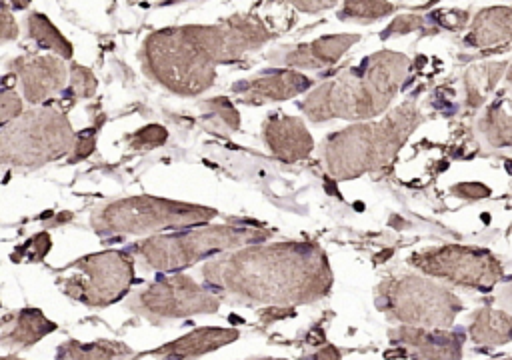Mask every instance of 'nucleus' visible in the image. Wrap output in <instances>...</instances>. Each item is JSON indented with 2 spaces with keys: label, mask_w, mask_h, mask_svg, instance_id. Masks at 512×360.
I'll return each instance as SVG.
<instances>
[{
  "label": "nucleus",
  "mask_w": 512,
  "mask_h": 360,
  "mask_svg": "<svg viewBox=\"0 0 512 360\" xmlns=\"http://www.w3.org/2000/svg\"><path fill=\"white\" fill-rule=\"evenodd\" d=\"M78 132L54 108L22 112L0 132V168L28 170L74 150Z\"/></svg>",
  "instance_id": "6"
},
{
  "label": "nucleus",
  "mask_w": 512,
  "mask_h": 360,
  "mask_svg": "<svg viewBox=\"0 0 512 360\" xmlns=\"http://www.w3.org/2000/svg\"><path fill=\"white\" fill-rule=\"evenodd\" d=\"M132 350L114 340H96V342H76L68 340L56 350L58 360H122L128 358Z\"/></svg>",
  "instance_id": "21"
},
{
  "label": "nucleus",
  "mask_w": 512,
  "mask_h": 360,
  "mask_svg": "<svg viewBox=\"0 0 512 360\" xmlns=\"http://www.w3.org/2000/svg\"><path fill=\"white\" fill-rule=\"evenodd\" d=\"M144 72L178 96H198L216 80L218 60L200 24L152 32L140 52Z\"/></svg>",
  "instance_id": "2"
},
{
  "label": "nucleus",
  "mask_w": 512,
  "mask_h": 360,
  "mask_svg": "<svg viewBox=\"0 0 512 360\" xmlns=\"http://www.w3.org/2000/svg\"><path fill=\"white\" fill-rule=\"evenodd\" d=\"M512 34V12L510 10H488L478 16L476 22V44H490L500 38H508Z\"/></svg>",
  "instance_id": "24"
},
{
  "label": "nucleus",
  "mask_w": 512,
  "mask_h": 360,
  "mask_svg": "<svg viewBox=\"0 0 512 360\" xmlns=\"http://www.w3.org/2000/svg\"><path fill=\"white\" fill-rule=\"evenodd\" d=\"M200 110L204 112L202 126L208 132L230 134V132H236L240 126V114H238L236 106L224 96L210 98V100L202 102Z\"/></svg>",
  "instance_id": "23"
},
{
  "label": "nucleus",
  "mask_w": 512,
  "mask_h": 360,
  "mask_svg": "<svg viewBox=\"0 0 512 360\" xmlns=\"http://www.w3.org/2000/svg\"><path fill=\"white\" fill-rule=\"evenodd\" d=\"M490 360H512V356H506V358H490Z\"/></svg>",
  "instance_id": "40"
},
{
  "label": "nucleus",
  "mask_w": 512,
  "mask_h": 360,
  "mask_svg": "<svg viewBox=\"0 0 512 360\" xmlns=\"http://www.w3.org/2000/svg\"><path fill=\"white\" fill-rule=\"evenodd\" d=\"M18 34H20L18 22L14 20L10 8L4 2H0V44L16 40Z\"/></svg>",
  "instance_id": "31"
},
{
  "label": "nucleus",
  "mask_w": 512,
  "mask_h": 360,
  "mask_svg": "<svg viewBox=\"0 0 512 360\" xmlns=\"http://www.w3.org/2000/svg\"><path fill=\"white\" fill-rule=\"evenodd\" d=\"M510 80H512V72H510Z\"/></svg>",
  "instance_id": "42"
},
{
  "label": "nucleus",
  "mask_w": 512,
  "mask_h": 360,
  "mask_svg": "<svg viewBox=\"0 0 512 360\" xmlns=\"http://www.w3.org/2000/svg\"><path fill=\"white\" fill-rule=\"evenodd\" d=\"M258 360H284V358H258Z\"/></svg>",
  "instance_id": "41"
},
{
  "label": "nucleus",
  "mask_w": 512,
  "mask_h": 360,
  "mask_svg": "<svg viewBox=\"0 0 512 360\" xmlns=\"http://www.w3.org/2000/svg\"><path fill=\"white\" fill-rule=\"evenodd\" d=\"M470 338L480 346H500L512 340V316L506 310L480 308L470 322Z\"/></svg>",
  "instance_id": "19"
},
{
  "label": "nucleus",
  "mask_w": 512,
  "mask_h": 360,
  "mask_svg": "<svg viewBox=\"0 0 512 360\" xmlns=\"http://www.w3.org/2000/svg\"><path fill=\"white\" fill-rule=\"evenodd\" d=\"M392 10V6L384 0H346L342 16L354 18H378Z\"/></svg>",
  "instance_id": "28"
},
{
  "label": "nucleus",
  "mask_w": 512,
  "mask_h": 360,
  "mask_svg": "<svg viewBox=\"0 0 512 360\" xmlns=\"http://www.w3.org/2000/svg\"><path fill=\"white\" fill-rule=\"evenodd\" d=\"M356 42V36L338 34V36H324L308 44L290 46L276 50L268 58L288 68H324L334 64L350 44Z\"/></svg>",
  "instance_id": "17"
},
{
  "label": "nucleus",
  "mask_w": 512,
  "mask_h": 360,
  "mask_svg": "<svg viewBox=\"0 0 512 360\" xmlns=\"http://www.w3.org/2000/svg\"><path fill=\"white\" fill-rule=\"evenodd\" d=\"M0 360H22V358H18V356H6V358H0Z\"/></svg>",
  "instance_id": "39"
},
{
  "label": "nucleus",
  "mask_w": 512,
  "mask_h": 360,
  "mask_svg": "<svg viewBox=\"0 0 512 360\" xmlns=\"http://www.w3.org/2000/svg\"><path fill=\"white\" fill-rule=\"evenodd\" d=\"M404 58L382 54L364 62V70H350L340 78L318 86L300 104L314 122L328 118H370L390 102L402 76Z\"/></svg>",
  "instance_id": "3"
},
{
  "label": "nucleus",
  "mask_w": 512,
  "mask_h": 360,
  "mask_svg": "<svg viewBox=\"0 0 512 360\" xmlns=\"http://www.w3.org/2000/svg\"><path fill=\"white\" fill-rule=\"evenodd\" d=\"M96 78L92 74V70L80 66V64H72L70 66V86L66 90L68 98H90L96 92Z\"/></svg>",
  "instance_id": "26"
},
{
  "label": "nucleus",
  "mask_w": 512,
  "mask_h": 360,
  "mask_svg": "<svg viewBox=\"0 0 512 360\" xmlns=\"http://www.w3.org/2000/svg\"><path fill=\"white\" fill-rule=\"evenodd\" d=\"M126 140H128V146L134 150L158 148L168 140V130L160 124H148V126L140 128L138 132L130 134Z\"/></svg>",
  "instance_id": "27"
},
{
  "label": "nucleus",
  "mask_w": 512,
  "mask_h": 360,
  "mask_svg": "<svg viewBox=\"0 0 512 360\" xmlns=\"http://www.w3.org/2000/svg\"><path fill=\"white\" fill-rule=\"evenodd\" d=\"M218 212L208 206L178 202L158 196H128L100 206L92 218V228L102 236L148 234L154 230H182L214 220Z\"/></svg>",
  "instance_id": "7"
},
{
  "label": "nucleus",
  "mask_w": 512,
  "mask_h": 360,
  "mask_svg": "<svg viewBox=\"0 0 512 360\" xmlns=\"http://www.w3.org/2000/svg\"><path fill=\"white\" fill-rule=\"evenodd\" d=\"M302 12H318L336 4V0H290Z\"/></svg>",
  "instance_id": "34"
},
{
  "label": "nucleus",
  "mask_w": 512,
  "mask_h": 360,
  "mask_svg": "<svg viewBox=\"0 0 512 360\" xmlns=\"http://www.w3.org/2000/svg\"><path fill=\"white\" fill-rule=\"evenodd\" d=\"M376 302L392 320L424 328L450 326L462 310L460 298L448 288L412 274L382 282L376 292Z\"/></svg>",
  "instance_id": "8"
},
{
  "label": "nucleus",
  "mask_w": 512,
  "mask_h": 360,
  "mask_svg": "<svg viewBox=\"0 0 512 360\" xmlns=\"http://www.w3.org/2000/svg\"><path fill=\"white\" fill-rule=\"evenodd\" d=\"M410 264L430 276L476 290H490L502 276V268L490 252L458 244L418 252Z\"/></svg>",
  "instance_id": "11"
},
{
  "label": "nucleus",
  "mask_w": 512,
  "mask_h": 360,
  "mask_svg": "<svg viewBox=\"0 0 512 360\" xmlns=\"http://www.w3.org/2000/svg\"><path fill=\"white\" fill-rule=\"evenodd\" d=\"M202 272L210 286L250 302H312L332 284L324 252L304 242L248 244L210 260Z\"/></svg>",
  "instance_id": "1"
},
{
  "label": "nucleus",
  "mask_w": 512,
  "mask_h": 360,
  "mask_svg": "<svg viewBox=\"0 0 512 360\" xmlns=\"http://www.w3.org/2000/svg\"><path fill=\"white\" fill-rule=\"evenodd\" d=\"M22 108V98L14 90H0V126L10 124L14 118H18L22 114Z\"/></svg>",
  "instance_id": "29"
},
{
  "label": "nucleus",
  "mask_w": 512,
  "mask_h": 360,
  "mask_svg": "<svg viewBox=\"0 0 512 360\" xmlns=\"http://www.w3.org/2000/svg\"><path fill=\"white\" fill-rule=\"evenodd\" d=\"M236 338L238 330L234 328H196L186 336L156 348L152 354L158 360H190L212 352L224 344H230Z\"/></svg>",
  "instance_id": "18"
},
{
  "label": "nucleus",
  "mask_w": 512,
  "mask_h": 360,
  "mask_svg": "<svg viewBox=\"0 0 512 360\" xmlns=\"http://www.w3.org/2000/svg\"><path fill=\"white\" fill-rule=\"evenodd\" d=\"M56 330V324L50 322L40 310L36 308H22L12 326L0 336L2 344L14 346V348H26L36 344L40 338Z\"/></svg>",
  "instance_id": "20"
},
{
  "label": "nucleus",
  "mask_w": 512,
  "mask_h": 360,
  "mask_svg": "<svg viewBox=\"0 0 512 360\" xmlns=\"http://www.w3.org/2000/svg\"><path fill=\"white\" fill-rule=\"evenodd\" d=\"M180 2H188V0H158V6H172V4H180Z\"/></svg>",
  "instance_id": "38"
},
{
  "label": "nucleus",
  "mask_w": 512,
  "mask_h": 360,
  "mask_svg": "<svg viewBox=\"0 0 512 360\" xmlns=\"http://www.w3.org/2000/svg\"><path fill=\"white\" fill-rule=\"evenodd\" d=\"M454 194H462L466 198H484L490 194V190L484 186V184H478V182H466V184H456L452 188Z\"/></svg>",
  "instance_id": "33"
},
{
  "label": "nucleus",
  "mask_w": 512,
  "mask_h": 360,
  "mask_svg": "<svg viewBox=\"0 0 512 360\" xmlns=\"http://www.w3.org/2000/svg\"><path fill=\"white\" fill-rule=\"evenodd\" d=\"M390 340L402 346L412 360H460L464 334L424 326H398L388 332Z\"/></svg>",
  "instance_id": "14"
},
{
  "label": "nucleus",
  "mask_w": 512,
  "mask_h": 360,
  "mask_svg": "<svg viewBox=\"0 0 512 360\" xmlns=\"http://www.w3.org/2000/svg\"><path fill=\"white\" fill-rule=\"evenodd\" d=\"M416 120V112L404 106L382 122L332 134L324 142V160L330 174L346 180L386 164L410 134Z\"/></svg>",
  "instance_id": "5"
},
{
  "label": "nucleus",
  "mask_w": 512,
  "mask_h": 360,
  "mask_svg": "<svg viewBox=\"0 0 512 360\" xmlns=\"http://www.w3.org/2000/svg\"><path fill=\"white\" fill-rule=\"evenodd\" d=\"M486 136L496 146H512V114L494 106L486 116Z\"/></svg>",
  "instance_id": "25"
},
{
  "label": "nucleus",
  "mask_w": 512,
  "mask_h": 360,
  "mask_svg": "<svg viewBox=\"0 0 512 360\" xmlns=\"http://www.w3.org/2000/svg\"><path fill=\"white\" fill-rule=\"evenodd\" d=\"M262 138L270 152L282 162H296L306 158L312 148V136L304 122L296 116L272 112L262 124Z\"/></svg>",
  "instance_id": "16"
},
{
  "label": "nucleus",
  "mask_w": 512,
  "mask_h": 360,
  "mask_svg": "<svg viewBox=\"0 0 512 360\" xmlns=\"http://www.w3.org/2000/svg\"><path fill=\"white\" fill-rule=\"evenodd\" d=\"M26 30L30 40H34L40 48H46L54 52L60 58H72L74 48L72 44L62 36V32L48 20V16L40 12H32L26 22Z\"/></svg>",
  "instance_id": "22"
},
{
  "label": "nucleus",
  "mask_w": 512,
  "mask_h": 360,
  "mask_svg": "<svg viewBox=\"0 0 512 360\" xmlns=\"http://www.w3.org/2000/svg\"><path fill=\"white\" fill-rule=\"evenodd\" d=\"M50 244H52L50 236L46 232H40L32 240H28L26 246L20 248V252L26 254L30 262H36V260H42L46 256V252L50 250Z\"/></svg>",
  "instance_id": "30"
},
{
  "label": "nucleus",
  "mask_w": 512,
  "mask_h": 360,
  "mask_svg": "<svg viewBox=\"0 0 512 360\" xmlns=\"http://www.w3.org/2000/svg\"><path fill=\"white\" fill-rule=\"evenodd\" d=\"M274 230L262 224H202V228L176 230L172 234L152 236L132 248L146 268L158 272L180 270L208 256L238 250L246 244L268 240Z\"/></svg>",
  "instance_id": "4"
},
{
  "label": "nucleus",
  "mask_w": 512,
  "mask_h": 360,
  "mask_svg": "<svg viewBox=\"0 0 512 360\" xmlns=\"http://www.w3.org/2000/svg\"><path fill=\"white\" fill-rule=\"evenodd\" d=\"M312 360H340V352L334 346H324L312 356Z\"/></svg>",
  "instance_id": "35"
},
{
  "label": "nucleus",
  "mask_w": 512,
  "mask_h": 360,
  "mask_svg": "<svg viewBox=\"0 0 512 360\" xmlns=\"http://www.w3.org/2000/svg\"><path fill=\"white\" fill-rule=\"evenodd\" d=\"M310 86V78L296 70H270L260 76L236 82L232 92L238 94L244 104H264L288 100L308 90Z\"/></svg>",
  "instance_id": "15"
},
{
  "label": "nucleus",
  "mask_w": 512,
  "mask_h": 360,
  "mask_svg": "<svg viewBox=\"0 0 512 360\" xmlns=\"http://www.w3.org/2000/svg\"><path fill=\"white\" fill-rule=\"evenodd\" d=\"M10 4H12L14 8H18V10H24V8L30 6V0H10Z\"/></svg>",
  "instance_id": "37"
},
{
  "label": "nucleus",
  "mask_w": 512,
  "mask_h": 360,
  "mask_svg": "<svg viewBox=\"0 0 512 360\" xmlns=\"http://www.w3.org/2000/svg\"><path fill=\"white\" fill-rule=\"evenodd\" d=\"M500 304L506 308V310H512V280L502 288V294H500Z\"/></svg>",
  "instance_id": "36"
},
{
  "label": "nucleus",
  "mask_w": 512,
  "mask_h": 360,
  "mask_svg": "<svg viewBox=\"0 0 512 360\" xmlns=\"http://www.w3.org/2000/svg\"><path fill=\"white\" fill-rule=\"evenodd\" d=\"M72 268L78 274L68 276L62 288L86 306H106L120 300L134 280V262L118 250L84 256Z\"/></svg>",
  "instance_id": "9"
},
{
  "label": "nucleus",
  "mask_w": 512,
  "mask_h": 360,
  "mask_svg": "<svg viewBox=\"0 0 512 360\" xmlns=\"http://www.w3.org/2000/svg\"><path fill=\"white\" fill-rule=\"evenodd\" d=\"M204 36L218 64L240 60L270 40L266 26L248 14H234L218 24H204Z\"/></svg>",
  "instance_id": "12"
},
{
  "label": "nucleus",
  "mask_w": 512,
  "mask_h": 360,
  "mask_svg": "<svg viewBox=\"0 0 512 360\" xmlns=\"http://www.w3.org/2000/svg\"><path fill=\"white\" fill-rule=\"evenodd\" d=\"M218 298L184 274L160 276L146 290L132 296L128 308L152 322L184 318L218 310Z\"/></svg>",
  "instance_id": "10"
},
{
  "label": "nucleus",
  "mask_w": 512,
  "mask_h": 360,
  "mask_svg": "<svg viewBox=\"0 0 512 360\" xmlns=\"http://www.w3.org/2000/svg\"><path fill=\"white\" fill-rule=\"evenodd\" d=\"M10 68L18 78L24 100L30 104L44 102L66 84V66L56 56L24 54L14 58Z\"/></svg>",
  "instance_id": "13"
},
{
  "label": "nucleus",
  "mask_w": 512,
  "mask_h": 360,
  "mask_svg": "<svg viewBox=\"0 0 512 360\" xmlns=\"http://www.w3.org/2000/svg\"><path fill=\"white\" fill-rule=\"evenodd\" d=\"M96 146V132L94 128L92 130H84L76 136V144H74V156H70V162H78V160H84L88 154H92Z\"/></svg>",
  "instance_id": "32"
}]
</instances>
